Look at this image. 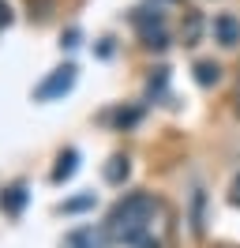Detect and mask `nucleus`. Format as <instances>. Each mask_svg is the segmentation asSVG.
<instances>
[{"instance_id":"f257e3e1","label":"nucleus","mask_w":240,"mask_h":248,"mask_svg":"<svg viewBox=\"0 0 240 248\" xmlns=\"http://www.w3.org/2000/svg\"><path fill=\"white\" fill-rule=\"evenodd\" d=\"M158 211V200L147 192H132L113 207V215L105 222V241L113 245H139L150 230V218Z\"/></svg>"},{"instance_id":"f03ea898","label":"nucleus","mask_w":240,"mask_h":248,"mask_svg":"<svg viewBox=\"0 0 240 248\" xmlns=\"http://www.w3.org/2000/svg\"><path fill=\"white\" fill-rule=\"evenodd\" d=\"M135 27H139V38H143V46L150 49H165L169 46V34H165V19L162 12L154 8V12H135Z\"/></svg>"},{"instance_id":"7ed1b4c3","label":"nucleus","mask_w":240,"mask_h":248,"mask_svg":"<svg viewBox=\"0 0 240 248\" xmlns=\"http://www.w3.org/2000/svg\"><path fill=\"white\" fill-rule=\"evenodd\" d=\"M72 87H75V64H64V68H57L49 79L38 83L34 98H38V102H53V98H64Z\"/></svg>"},{"instance_id":"20e7f679","label":"nucleus","mask_w":240,"mask_h":248,"mask_svg":"<svg viewBox=\"0 0 240 248\" xmlns=\"http://www.w3.org/2000/svg\"><path fill=\"white\" fill-rule=\"evenodd\" d=\"M105 245V233H98L94 226H79L64 237V248H102Z\"/></svg>"},{"instance_id":"39448f33","label":"nucleus","mask_w":240,"mask_h":248,"mask_svg":"<svg viewBox=\"0 0 240 248\" xmlns=\"http://www.w3.org/2000/svg\"><path fill=\"white\" fill-rule=\"evenodd\" d=\"M214 38H218L222 46H237V42H240L237 16H218V19H214Z\"/></svg>"},{"instance_id":"423d86ee","label":"nucleus","mask_w":240,"mask_h":248,"mask_svg":"<svg viewBox=\"0 0 240 248\" xmlns=\"http://www.w3.org/2000/svg\"><path fill=\"white\" fill-rule=\"evenodd\" d=\"M75 170H79V151H60V158H57V170H53V181L57 185H64V181H72L75 177Z\"/></svg>"},{"instance_id":"0eeeda50","label":"nucleus","mask_w":240,"mask_h":248,"mask_svg":"<svg viewBox=\"0 0 240 248\" xmlns=\"http://www.w3.org/2000/svg\"><path fill=\"white\" fill-rule=\"evenodd\" d=\"M27 200H30L27 188H23V185H12L4 196H0V211H4V215H19V211L27 207Z\"/></svg>"},{"instance_id":"6e6552de","label":"nucleus","mask_w":240,"mask_h":248,"mask_svg":"<svg viewBox=\"0 0 240 248\" xmlns=\"http://www.w3.org/2000/svg\"><path fill=\"white\" fill-rule=\"evenodd\" d=\"M105 181H109V185H124V181H128V173H132V166H128V158L124 155H113L109 158V162H105Z\"/></svg>"},{"instance_id":"1a4fd4ad","label":"nucleus","mask_w":240,"mask_h":248,"mask_svg":"<svg viewBox=\"0 0 240 248\" xmlns=\"http://www.w3.org/2000/svg\"><path fill=\"white\" fill-rule=\"evenodd\" d=\"M218 79H222V68H218L214 61H199L195 64V83H199V87H214Z\"/></svg>"},{"instance_id":"9d476101","label":"nucleus","mask_w":240,"mask_h":248,"mask_svg":"<svg viewBox=\"0 0 240 248\" xmlns=\"http://www.w3.org/2000/svg\"><path fill=\"white\" fill-rule=\"evenodd\" d=\"M184 46H195L199 42V34H203V16L199 12H188V19H184Z\"/></svg>"},{"instance_id":"9b49d317","label":"nucleus","mask_w":240,"mask_h":248,"mask_svg":"<svg viewBox=\"0 0 240 248\" xmlns=\"http://www.w3.org/2000/svg\"><path fill=\"white\" fill-rule=\"evenodd\" d=\"M203 207H207V196L195 192V200H192V230L195 233H203Z\"/></svg>"},{"instance_id":"f8f14e48","label":"nucleus","mask_w":240,"mask_h":248,"mask_svg":"<svg viewBox=\"0 0 240 248\" xmlns=\"http://www.w3.org/2000/svg\"><path fill=\"white\" fill-rule=\"evenodd\" d=\"M87 207H94V192H87V196H75V200L64 203V215H79V211H87Z\"/></svg>"},{"instance_id":"ddd939ff","label":"nucleus","mask_w":240,"mask_h":248,"mask_svg":"<svg viewBox=\"0 0 240 248\" xmlns=\"http://www.w3.org/2000/svg\"><path fill=\"white\" fill-rule=\"evenodd\" d=\"M113 124H120V128H132L135 121H139V109H117L113 117H109Z\"/></svg>"},{"instance_id":"4468645a","label":"nucleus","mask_w":240,"mask_h":248,"mask_svg":"<svg viewBox=\"0 0 240 248\" xmlns=\"http://www.w3.org/2000/svg\"><path fill=\"white\" fill-rule=\"evenodd\" d=\"M147 87H150V94H154V91H165V68H158V76H150Z\"/></svg>"},{"instance_id":"2eb2a0df","label":"nucleus","mask_w":240,"mask_h":248,"mask_svg":"<svg viewBox=\"0 0 240 248\" xmlns=\"http://www.w3.org/2000/svg\"><path fill=\"white\" fill-rule=\"evenodd\" d=\"M60 46H68V49H72V46H79V31H68V34H64V42H60Z\"/></svg>"},{"instance_id":"dca6fc26","label":"nucleus","mask_w":240,"mask_h":248,"mask_svg":"<svg viewBox=\"0 0 240 248\" xmlns=\"http://www.w3.org/2000/svg\"><path fill=\"white\" fill-rule=\"evenodd\" d=\"M12 23V12H8V4H0V27H8Z\"/></svg>"},{"instance_id":"f3484780","label":"nucleus","mask_w":240,"mask_h":248,"mask_svg":"<svg viewBox=\"0 0 240 248\" xmlns=\"http://www.w3.org/2000/svg\"><path fill=\"white\" fill-rule=\"evenodd\" d=\"M229 200H233V207H240V181L233 185V196H229Z\"/></svg>"},{"instance_id":"a211bd4d","label":"nucleus","mask_w":240,"mask_h":248,"mask_svg":"<svg viewBox=\"0 0 240 248\" xmlns=\"http://www.w3.org/2000/svg\"><path fill=\"white\" fill-rule=\"evenodd\" d=\"M154 4H158V0H154Z\"/></svg>"}]
</instances>
